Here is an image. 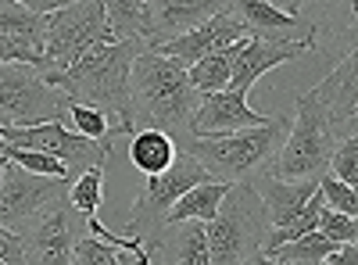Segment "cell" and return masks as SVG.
<instances>
[{
    "label": "cell",
    "instance_id": "obj_1",
    "mask_svg": "<svg viewBox=\"0 0 358 265\" xmlns=\"http://www.w3.org/2000/svg\"><path fill=\"white\" fill-rule=\"evenodd\" d=\"M355 119H358V54H348L319 86L297 97L287 143L276 155V162L268 165V176L287 183L301 180L319 183L322 176H330L337 147L348 140L344 129Z\"/></svg>",
    "mask_w": 358,
    "mask_h": 265
},
{
    "label": "cell",
    "instance_id": "obj_2",
    "mask_svg": "<svg viewBox=\"0 0 358 265\" xmlns=\"http://www.w3.org/2000/svg\"><path fill=\"white\" fill-rule=\"evenodd\" d=\"M129 97H133V122L140 129L169 133L176 143L190 136L194 115L201 108V94L194 90L190 72L183 65L169 62L165 54L143 47L133 62L129 76Z\"/></svg>",
    "mask_w": 358,
    "mask_h": 265
},
{
    "label": "cell",
    "instance_id": "obj_3",
    "mask_svg": "<svg viewBox=\"0 0 358 265\" xmlns=\"http://www.w3.org/2000/svg\"><path fill=\"white\" fill-rule=\"evenodd\" d=\"M143 50V43H104L97 50L83 54L79 62L65 72L43 76L50 86H57L72 104H86L97 108L104 115H115L118 136H133L136 122H133V97H129V76H133V62Z\"/></svg>",
    "mask_w": 358,
    "mask_h": 265
},
{
    "label": "cell",
    "instance_id": "obj_4",
    "mask_svg": "<svg viewBox=\"0 0 358 265\" xmlns=\"http://www.w3.org/2000/svg\"><path fill=\"white\" fill-rule=\"evenodd\" d=\"M290 133V122L273 115L265 126L258 129H244V133H229V136H183L176 147L187 158H194L215 183H255L258 172L276 162V155L283 151Z\"/></svg>",
    "mask_w": 358,
    "mask_h": 265
},
{
    "label": "cell",
    "instance_id": "obj_5",
    "mask_svg": "<svg viewBox=\"0 0 358 265\" xmlns=\"http://www.w3.org/2000/svg\"><path fill=\"white\" fill-rule=\"evenodd\" d=\"M268 237V215L255 183H236L215 222H208L212 265H251Z\"/></svg>",
    "mask_w": 358,
    "mask_h": 265
},
{
    "label": "cell",
    "instance_id": "obj_6",
    "mask_svg": "<svg viewBox=\"0 0 358 265\" xmlns=\"http://www.w3.org/2000/svg\"><path fill=\"white\" fill-rule=\"evenodd\" d=\"M201 183H212L208 176L194 158L179 155L172 169H165L162 176H151L147 187L140 190V197L133 201L129 208V219H126V237H136L147 251H158L162 237H165V226H169V212L183 201L194 187Z\"/></svg>",
    "mask_w": 358,
    "mask_h": 265
},
{
    "label": "cell",
    "instance_id": "obj_7",
    "mask_svg": "<svg viewBox=\"0 0 358 265\" xmlns=\"http://www.w3.org/2000/svg\"><path fill=\"white\" fill-rule=\"evenodd\" d=\"M72 101L40 69L0 65V129H33L69 119Z\"/></svg>",
    "mask_w": 358,
    "mask_h": 265
},
{
    "label": "cell",
    "instance_id": "obj_8",
    "mask_svg": "<svg viewBox=\"0 0 358 265\" xmlns=\"http://www.w3.org/2000/svg\"><path fill=\"white\" fill-rule=\"evenodd\" d=\"M111 40L108 29V4L104 0H86V4H62L47 18V36H43V54H47V72H65L72 69L83 54L97 50Z\"/></svg>",
    "mask_w": 358,
    "mask_h": 265
},
{
    "label": "cell",
    "instance_id": "obj_9",
    "mask_svg": "<svg viewBox=\"0 0 358 265\" xmlns=\"http://www.w3.org/2000/svg\"><path fill=\"white\" fill-rule=\"evenodd\" d=\"M72 190L69 180H47V176H33L18 165H8L0 176V226H22L33 222L50 204L65 201Z\"/></svg>",
    "mask_w": 358,
    "mask_h": 265
},
{
    "label": "cell",
    "instance_id": "obj_10",
    "mask_svg": "<svg viewBox=\"0 0 358 265\" xmlns=\"http://www.w3.org/2000/svg\"><path fill=\"white\" fill-rule=\"evenodd\" d=\"M244 40H251L248 25L236 22V18L229 15V4H226V11H219L215 18H208V22H201L194 33H187V36H179V40L158 47V54H165L169 62L183 65V69L190 72L197 62H204V57L222 54V50H229V47H236V43H244Z\"/></svg>",
    "mask_w": 358,
    "mask_h": 265
},
{
    "label": "cell",
    "instance_id": "obj_11",
    "mask_svg": "<svg viewBox=\"0 0 358 265\" xmlns=\"http://www.w3.org/2000/svg\"><path fill=\"white\" fill-rule=\"evenodd\" d=\"M72 204L69 197L50 204L47 212H40L33 222H29V233H25V255H29V265H72V255H76V233H72Z\"/></svg>",
    "mask_w": 358,
    "mask_h": 265
},
{
    "label": "cell",
    "instance_id": "obj_12",
    "mask_svg": "<svg viewBox=\"0 0 358 265\" xmlns=\"http://www.w3.org/2000/svg\"><path fill=\"white\" fill-rule=\"evenodd\" d=\"M229 15L248 25L251 40H268V43H297L319 36V25L305 22L297 15V0L290 4H265V0H248V4H229Z\"/></svg>",
    "mask_w": 358,
    "mask_h": 265
},
{
    "label": "cell",
    "instance_id": "obj_13",
    "mask_svg": "<svg viewBox=\"0 0 358 265\" xmlns=\"http://www.w3.org/2000/svg\"><path fill=\"white\" fill-rule=\"evenodd\" d=\"M319 47V36H308V40H297V43H268V40H244L229 47V57H233V79H229V90L233 94H251V86L276 65H287L294 57H301L308 50Z\"/></svg>",
    "mask_w": 358,
    "mask_h": 265
},
{
    "label": "cell",
    "instance_id": "obj_14",
    "mask_svg": "<svg viewBox=\"0 0 358 265\" xmlns=\"http://www.w3.org/2000/svg\"><path fill=\"white\" fill-rule=\"evenodd\" d=\"M268 119H273V115L255 111L244 94L222 90V94H212V97L201 101V108L194 115V126H190V136H229V133L258 129Z\"/></svg>",
    "mask_w": 358,
    "mask_h": 265
},
{
    "label": "cell",
    "instance_id": "obj_15",
    "mask_svg": "<svg viewBox=\"0 0 358 265\" xmlns=\"http://www.w3.org/2000/svg\"><path fill=\"white\" fill-rule=\"evenodd\" d=\"M219 11H226V4L215 0H155V36H151V50L194 33V29L208 18H215Z\"/></svg>",
    "mask_w": 358,
    "mask_h": 265
},
{
    "label": "cell",
    "instance_id": "obj_16",
    "mask_svg": "<svg viewBox=\"0 0 358 265\" xmlns=\"http://www.w3.org/2000/svg\"><path fill=\"white\" fill-rule=\"evenodd\" d=\"M262 204H265V215H268V229H287L297 215L308 208V201L319 194V183L301 180V183H287V180H273V176H258L255 180Z\"/></svg>",
    "mask_w": 358,
    "mask_h": 265
},
{
    "label": "cell",
    "instance_id": "obj_17",
    "mask_svg": "<svg viewBox=\"0 0 358 265\" xmlns=\"http://www.w3.org/2000/svg\"><path fill=\"white\" fill-rule=\"evenodd\" d=\"M108 29L115 43H143L151 47L155 36V0H111Z\"/></svg>",
    "mask_w": 358,
    "mask_h": 265
},
{
    "label": "cell",
    "instance_id": "obj_18",
    "mask_svg": "<svg viewBox=\"0 0 358 265\" xmlns=\"http://www.w3.org/2000/svg\"><path fill=\"white\" fill-rule=\"evenodd\" d=\"M165 265H212V244H208L204 222H179L169 226L158 244Z\"/></svg>",
    "mask_w": 358,
    "mask_h": 265
},
{
    "label": "cell",
    "instance_id": "obj_19",
    "mask_svg": "<svg viewBox=\"0 0 358 265\" xmlns=\"http://www.w3.org/2000/svg\"><path fill=\"white\" fill-rule=\"evenodd\" d=\"M179 158V147L169 133H158V129H140L129 136V162L133 169H140L147 180L151 176H162L165 169H172Z\"/></svg>",
    "mask_w": 358,
    "mask_h": 265
},
{
    "label": "cell",
    "instance_id": "obj_20",
    "mask_svg": "<svg viewBox=\"0 0 358 265\" xmlns=\"http://www.w3.org/2000/svg\"><path fill=\"white\" fill-rule=\"evenodd\" d=\"M229 183H201V187H194L183 201L176 204V208L169 212V226H179V222H215V215H219V208H222V201L229 197ZM165 226V229H169Z\"/></svg>",
    "mask_w": 358,
    "mask_h": 265
},
{
    "label": "cell",
    "instance_id": "obj_21",
    "mask_svg": "<svg viewBox=\"0 0 358 265\" xmlns=\"http://www.w3.org/2000/svg\"><path fill=\"white\" fill-rule=\"evenodd\" d=\"M0 36L11 40H25L36 50H43V36H47V18L33 11V4L22 0H0Z\"/></svg>",
    "mask_w": 358,
    "mask_h": 265
},
{
    "label": "cell",
    "instance_id": "obj_22",
    "mask_svg": "<svg viewBox=\"0 0 358 265\" xmlns=\"http://www.w3.org/2000/svg\"><path fill=\"white\" fill-rule=\"evenodd\" d=\"M337 248H344V244H334L330 237H322V233L315 229V233H308V237H301V241L268 251V258H276L280 265H326V258H330Z\"/></svg>",
    "mask_w": 358,
    "mask_h": 265
},
{
    "label": "cell",
    "instance_id": "obj_23",
    "mask_svg": "<svg viewBox=\"0 0 358 265\" xmlns=\"http://www.w3.org/2000/svg\"><path fill=\"white\" fill-rule=\"evenodd\" d=\"M229 79H233V57H229V50L204 57V62H197L190 69V83H194V90L201 97H212V94L229 90Z\"/></svg>",
    "mask_w": 358,
    "mask_h": 265
},
{
    "label": "cell",
    "instance_id": "obj_24",
    "mask_svg": "<svg viewBox=\"0 0 358 265\" xmlns=\"http://www.w3.org/2000/svg\"><path fill=\"white\" fill-rule=\"evenodd\" d=\"M72 265H140L133 251H122L115 244H104L97 237H79L76 241V255H72Z\"/></svg>",
    "mask_w": 358,
    "mask_h": 265
},
{
    "label": "cell",
    "instance_id": "obj_25",
    "mask_svg": "<svg viewBox=\"0 0 358 265\" xmlns=\"http://www.w3.org/2000/svg\"><path fill=\"white\" fill-rule=\"evenodd\" d=\"M101 201H104V169H90V172H83L79 180L72 183L69 204L76 212H83L86 219H97Z\"/></svg>",
    "mask_w": 358,
    "mask_h": 265
},
{
    "label": "cell",
    "instance_id": "obj_26",
    "mask_svg": "<svg viewBox=\"0 0 358 265\" xmlns=\"http://www.w3.org/2000/svg\"><path fill=\"white\" fill-rule=\"evenodd\" d=\"M69 122H72V133L86 136V140H115V126L108 122V115L97 111V108H86V104H72L69 108Z\"/></svg>",
    "mask_w": 358,
    "mask_h": 265
},
{
    "label": "cell",
    "instance_id": "obj_27",
    "mask_svg": "<svg viewBox=\"0 0 358 265\" xmlns=\"http://www.w3.org/2000/svg\"><path fill=\"white\" fill-rule=\"evenodd\" d=\"M8 162L25 169V172H33V176H47V180H72V172L65 169V162H57L50 155H40V151H15V147H8Z\"/></svg>",
    "mask_w": 358,
    "mask_h": 265
},
{
    "label": "cell",
    "instance_id": "obj_28",
    "mask_svg": "<svg viewBox=\"0 0 358 265\" xmlns=\"http://www.w3.org/2000/svg\"><path fill=\"white\" fill-rule=\"evenodd\" d=\"M319 190H322L326 208H330V212H341V215L358 219V190H355V187L341 183L337 176H322V180H319Z\"/></svg>",
    "mask_w": 358,
    "mask_h": 265
},
{
    "label": "cell",
    "instance_id": "obj_29",
    "mask_svg": "<svg viewBox=\"0 0 358 265\" xmlns=\"http://www.w3.org/2000/svg\"><path fill=\"white\" fill-rule=\"evenodd\" d=\"M0 65H29V69L47 72V54L36 50L33 43H25V40L0 36Z\"/></svg>",
    "mask_w": 358,
    "mask_h": 265
},
{
    "label": "cell",
    "instance_id": "obj_30",
    "mask_svg": "<svg viewBox=\"0 0 358 265\" xmlns=\"http://www.w3.org/2000/svg\"><path fill=\"white\" fill-rule=\"evenodd\" d=\"M330 176H337L341 183L355 187L358 190V136H348L337 155H334V165H330Z\"/></svg>",
    "mask_w": 358,
    "mask_h": 265
},
{
    "label": "cell",
    "instance_id": "obj_31",
    "mask_svg": "<svg viewBox=\"0 0 358 265\" xmlns=\"http://www.w3.org/2000/svg\"><path fill=\"white\" fill-rule=\"evenodd\" d=\"M319 233H322V237H330L334 244H355L358 241V219L326 208L322 219H319Z\"/></svg>",
    "mask_w": 358,
    "mask_h": 265
},
{
    "label": "cell",
    "instance_id": "obj_32",
    "mask_svg": "<svg viewBox=\"0 0 358 265\" xmlns=\"http://www.w3.org/2000/svg\"><path fill=\"white\" fill-rule=\"evenodd\" d=\"M0 262H4V265H29L25 241L18 237L15 229H8V226H0Z\"/></svg>",
    "mask_w": 358,
    "mask_h": 265
},
{
    "label": "cell",
    "instance_id": "obj_33",
    "mask_svg": "<svg viewBox=\"0 0 358 265\" xmlns=\"http://www.w3.org/2000/svg\"><path fill=\"white\" fill-rule=\"evenodd\" d=\"M326 265H358V248H355V244L337 248L330 258H326Z\"/></svg>",
    "mask_w": 358,
    "mask_h": 265
},
{
    "label": "cell",
    "instance_id": "obj_34",
    "mask_svg": "<svg viewBox=\"0 0 358 265\" xmlns=\"http://www.w3.org/2000/svg\"><path fill=\"white\" fill-rule=\"evenodd\" d=\"M251 265H280V262H276V258H268V255H258Z\"/></svg>",
    "mask_w": 358,
    "mask_h": 265
},
{
    "label": "cell",
    "instance_id": "obj_35",
    "mask_svg": "<svg viewBox=\"0 0 358 265\" xmlns=\"http://www.w3.org/2000/svg\"><path fill=\"white\" fill-rule=\"evenodd\" d=\"M0 158H8V140L0 136Z\"/></svg>",
    "mask_w": 358,
    "mask_h": 265
},
{
    "label": "cell",
    "instance_id": "obj_36",
    "mask_svg": "<svg viewBox=\"0 0 358 265\" xmlns=\"http://www.w3.org/2000/svg\"><path fill=\"white\" fill-rule=\"evenodd\" d=\"M8 165H11L8 158H0V176H4V169H8Z\"/></svg>",
    "mask_w": 358,
    "mask_h": 265
},
{
    "label": "cell",
    "instance_id": "obj_37",
    "mask_svg": "<svg viewBox=\"0 0 358 265\" xmlns=\"http://www.w3.org/2000/svg\"><path fill=\"white\" fill-rule=\"evenodd\" d=\"M351 15H355V22H358V0H355V4H351Z\"/></svg>",
    "mask_w": 358,
    "mask_h": 265
},
{
    "label": "cell",
    "instance_id": "obj_38",
    "mask_svg": "<svg viewBox=\"0 0 358 265\" xmlns=\"http://www.w3.org/2000/svg\"><path fill=\"white\" fill-rule=\"evenodd\" d=\"M351 54H358V36H355V43H351Z\"/></svg>",
    "mask_w": 358,
    "mask_h": 265
},
{
    "label": "cell",
    "instance_id": "obj_39",
    "mask_svg": "<svg viewBox=\"0 0 358 265\" xmlns=\"http://www.w3.org/2000/svg\"><path fill=\"white\" fill-rule=\"evenodd\" d=\"M355 248H358V241H355Z\"/></svg>",
    "mask_w": 358,
    "mask_h": 265
},
{
    "label": "cell",
    "instance_id": "obj_40",
    "mask_svg": "<svg viewBox=\"0 0 358 265\" xmlns=\"http://www.w3.org/2000/svg\"><path fill=\"white\" fill-rule=\"evenodd\" d=\"M0 265H4V262H0Z\"/></svg>",
    "mask_w": 358,
    "mask_h": 265
}]
</instances>
